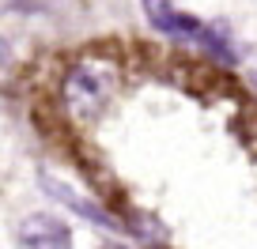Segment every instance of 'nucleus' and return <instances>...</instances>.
Listing matches in <instances>:
<instances>
[{
	"label": "nucleus",
	"mask_w": 257,
	"mask_h": 249,
	"mask_svg": "<svg viewBox=\"0 0 257 249\" xmlns=\"http://www.w3.org/2000/svg\"><path fill=\"white\" fill-rule=\"evenodd\" d=\"M113 83H117V76H113L110 65L80 61V65H72L68 76H64V102L72 106V113H80V117H95V113L110 102Z\"/></svg>",
	"instance_id": "f257e3e1"
},
{
	"label": "nucleus",
	"mask_w": 257,
	"mask_h": 249,
	"mask_svg": "<svg viewBox=\"0 0 257 249\" xmlns=\"http://www.w3.org/2000/svg\"><path fill=\"white\" fill-rule=\"evenodd\" d=\"M23 249H72V230L57 215H27L16 230Z\"/></svg>",
	"instance_id": "f03ea898"
},
{
	"label": "nucleus",
	"mask_w": 257,
	"mask_h": 249,
	"mask_svg": "<svg viewBox=\"0 0 257 249\" xmlns=\"http://www.w3.org/2000/svg\"><path fill=\"white\" fill-rule=\"evenodd\" d=\"M140 4H144L148 23H152L159 34H185V38H201L204 34V27L197 23V19L182 16L170 0H140Z\"/></svg>",
	"instance_id": "7ed1b4c3"
},
{
	"label": "nucleus",
	"mask_w": 257,
	"mask_h": 249,
	"mask_svg": "<svg viewBox=\"0 0 257 249\" xmlns=\"http://www.w3.org/2000/svg\"><path fill=\"white\" fill-rule=\"evenodd\" d=\"M38 181H42V189H46V193L53 196V200H61L64 208H72L76 215H83L87 223H95V226H117L110 211H102L98 204H91V200H83V196H76L72 189H68L64 181H57L53 174H38Z\"/></svg>",
	"instance_id": "20e7f679"
},
{
	"label": "nucleus",
	"mask_w": 257,
	"mask_h": 249,
	"mask_svg": "<svg viewBox=\"0 0 257 249\" xmlns=\"http://www.w3.org/2000/svg\"><path fill=\"white\" fill-rule=\"evenodd\" d=\"M102 249H125V245H121V241H106Z\"/></svg>",
	"instance_id": "39448f33"
}]
</instances>
